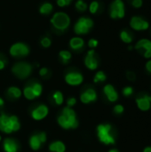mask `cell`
I'll return each instance as SVG.
<instances>
[{"label": "cell", "instance_id": "obj_1", "mask_svg": "<svg viewBox=\"0 0 151 152\" xmlns=\"http://www.w3.org/2000/svg\"><path fill=\"white\" fill-rule=\"evenodd\" d=\"M58 124L63 129H75L78 126L76 112L72 108L65 107L61 110V114L58 117Z\"/></svg>", "mask_w": 151, "mask_h": 152}, {"label": "cell", "instance_id": "obj_2", "mask_svg": "<svg viewBox=\"0 0 151 152\" xmlns=\"http://www.w3.org/2000/svg\"><path fill=\"white\" fill-rule=\"evenodd\" d=\"M20 123L16 116H8L4 113L0 115V131L4 134H12L19 131Z\"/></svg>", "mask_w": 151, "mask_h": 152}, {"label": "cell", "instance_id": "obj_3", "mask_svg": "<svg viewBox=\"0 0 151 152\" xmlns=\"http://www.w3.org/2000/svg\"><path fill=\"white\" fill-rule=\"evenodd\" d=\"M97 136L101 142L110 145L116 142L114 136L111 134V126L109 124H101L97 126Z\"/></svg>", "mask_w": 151, "mask_h": 152}, {"label": "cell", "instance_id": "obj_4", "mask_svg": "<svg viewBox=\"0 0 151 152\" xmlns=\"http://www.w3.org/2000/svg\"><path fill=\"white\" fill-rule=\"evenodd\" d=\"M51 23L58 30H65L70 24V19L65 12H59L53 14L51 19Z\"/></svg>", "mask_w": 151, "mask_h": 152}, {"label": "cell", "instance_id": "obj_5", "mask_svg": "<svg viewBox=\"0 0 151 152\" xmlns=\"http://www.w3.org/2000/svg\"><path fill=\"white\" fill-rule=\"evenodd\" d=\"M12 71L17 77L24 79L31 74L32 67L27 62H18L13 65V67L12 68Z\"/></svg>", "mask_w": 151, "mask_h": 152}, {"label": "cell", "instance_id": "obj_6", "mask_svg": "<svg viewBox=\"0 0 151 152\" xmlns=\"http://www.w3.org/2000/svg\"><path fill=\"white\" fill-rule=\"evenodd\" d=\"M93 21L92 19L88 17H81L75 24L74 30L75 33L77 35L86 34L93 28Z\"/></svg>", "mask_w": 151, "mask_h": 152}, {"label": "cell", "instance_id": "obj_7", "mask_svg": "<svg viewBox=\"0 0 151 152\" xmlns=\"http://www.w3.org/2000/svg\"><path fill=\"white\" fill-rule=\"evenodd\" d=\"M109 15L112 19H122L125 15V4L122 0H114L110 4Z\"/></svg>", "mask_w": 151, "mask_h": 152}, {"label": "cell", "instance_id": "obj_8", "mask_svg": "<svg viewBox=\"0 0 151 152\" xmlns=\"http://www.w3.org/2000/svg\"><path fill=\"white\" fill-rule=\"evenodd\" d=\"M29 53V49L27 45L23 43H16L10 48V54L12 57H25Z\"/></svg>", "mask_w": 151, "mask_h": 152}, {"label": "cell", "instance_id": "obj_9", "mask_svg": "<svg viewBox=\"0 0 151 152\" xmlns=\"http://www.w3.org/2000/svg\"><path fill=\"white\" fill-rule=\"evenodd\" d=\"M130 27L136 31H142L147 30L150 28V23L142 17L133 16L130 20Z\"/></svg>", "mask_w": 151, "mask_h": 152}, {"label": "cell", "instance_id": "obj_10", "mask_svg": "<svg viewBox=\"0 0 151 152\" xmlns=\"http://www.w3.org/2000/svg\"><path fill=\"white\" fill-rule=\"evenodd\" d=\"M48 113H49L48 107L44 104H40L31 111V118L36 121H40L45 118Z\"/></svg>", "mask_w": 151, "mask_h": 152}, {"label": "cell", "instance_id": "obj_11", "mask_svg": "<svg viewBox=\"0 0 151 152\" xmlns=\"http://www.w3.org/2000/svg\"><path fill=\"white\" fill-rule=\"evenodd\" d=\"M65 81L68 85L72 86H77L84 81V77L78 72H69L65 76Z\"/></svg>", "mask_w": 151, "mask_h": 152}, {"label": "cell", "instance_id": "obj_12", "mask_svg": "<svg viewBox=\"0 0 151 152\" xmlns=\"http://www.w3.org/2000/svg\"><path fill=\"white\" fill-rule=\"evenodd\" d=\"M97 100V94L94 89L88 88L85 92H83L80 95V101L84 104H89Z\"/></svg>", "mask_w": 151, "mask_h": 152}, {"label": "cell", "instance_id": "obj_13", "mask_svg": "<svg viewBox=\"0 0 151 152\" xmlns=\"http://www.w3.org/2000/svg\"><path fill=\"white\" fill-rule=\"evenodd\" d=\"M85 65L87 69L91 70H94L98 68V61L94 56V50L92 49L88 51L85 58Z\"/></svg>", "mask_w": 151, "mask_h": 152}, {"label": "cell", "instance_id": "obj_14", "mask_svg": "<svg viewBox=\"0 0 151 152\" xmlns=\"http://www.w3.org/2000/svg\"><path fill=\"white\" fill-rule=\"evenodd\" d=\"M136 103L140 110H142L143 111H147L150 109L151 107V96L146 94V95H143L142 97L137 98Z\"/></svg>", "mask_w": 151, "mask_h": 152}, {"label": "cell", "instance_id": "obj_15", "mask_svg": "<svg viewBox=\"0 0 151 152\" xmlns=\"http://www.w3.org/2000/svg\"><path fill=\"white\" fill-rule=\"evenodd\" d=\"M3 149L4 152H18L19 145L12 138H5L3 142Z\"/></svg>", "mask_w": 151, "mask_h": 152}, {"label": "cell", "instance_id": "obj_16", "mask_svg": "<svg viewBox=\"0 0 151 152\" xmlns=\"http://www.w3.org/2000/svg\"><path fill=\"white\" fill-rule=\"evenodd\" d=\"M103 92L108 98V100L111 102H115L118 99V94L115 90L114 86L111 85H106L103 88Z\"/></svg>", "mask_w": 151, "mask_h": 152}, {"label": "cell", "instance_id": "obj_17", "mask_svg": "<svg viewBox=\"0 0 151 152\" xmlns=\"http://www.w3.org/2000/svg\"><path fill=\"white\" fill-rule=\"evenodd\" d=\"M135 49L138 51L144 50V52L151 50V41L147 38H142V39L139 40L135 45Z\"/></svg>", "mask_w": 151, "mask_h": 152}, {"label": "cell", "instance_id": "obj_18", "mask_svg": "<svg viewBox=\"0 0 151 152\" xmlns=\"http://www.w3.org/2000/svg\"><path fill=\"white\" fill-rule=\"evenodd\" d=\"M49 151L51 152H65L66 146L61 141H55L49 145Z\"/></svg>", "mask_w": 151, "mask_h": 152}, {"label": "cell", "instance_id": "obj_19", "mask_svg": "<svg viewBox=\"0 0 151 152\" xmlns=\"http://www.w3.org/2000/svg\"><path fill=\"white\" fill-rule=\"evenodd\" d=\"M84 45H85V42L81 37H76L71 38L69 41V46L73 50H79L84 46Z\"/></svg>", "mask_w": 151, "mask_h": 152}, {"label": "cell", "instance_id": "obj_20", "mask_svg": "<svg viewBox=\"0 0 151 152\" xmlns=\"http://www.w3.org/2000/svg\"><path fill=\"white\" fill-rule=\"evenodd\" d=\"M29 146L33 151H38L41 148L42 142H40L36 134L31 135V137L29 138Z\"/></svg>", "mask_w": 151, "mask_h": 152}, {"label": "cell", "instance_id": "obj_21", "mask_svg": "<svg viewBox=\"0 0 151 152\" xmlns=\"http://www.w3.org/2000/svg\"><path fill=\"white\" fill-rule=\"evenodd\" d=\"M21 90L16 86H11L8 88V94L13 99H19L21 96Z\"/></svg>", "mask_w": 151, "mask_h": 152}, {"label": "cell", "instance_id": "obj_22", "mask_svg": "<svg viewBox=\"0 0 151 152\" xmlns=\"http://www.w3.org/2000/svg\"><path fill=\"white\" fill-rule=\"evenodd\" d=\"M120 38H121V40L124 43H126V44H131L133 42V37L131 35V33L128 32L125 29H124V30L121 31V33H120Z\"/></svg>", "mask_w": 151, "mask_h": 152}, {"label": "cell", "instance_id": "obj_23", "mask_svg": "<svg viewBox=\"0 0 151 152\" xmlns=\"http://www.w3.org/2000/svg\"><path fill=\"white\" fill-rule=\"evenodd\" d=\"M23 95H24V97H25L27 100H29V101H32V100H34L35 98H36V95H35V94H34V92H33V89H32L31 86H26V87L23 89Z\"/></svg>", "mask_w": 151, "mask_h": 152}, {"label": "cell", "instance_id": "obj_24", "mask_svg": "<svg viewBox=\"0 0 151 152\" xmlns=\"http://www.w3.org/2000/svg\"><path fill=\"white\" fill-rule=\"evenodd\" d=\"M53 100L56 105H58V106L61 105L64 102V97H63V94H61V92H60V91L54 92L53 94Z\"/></svg>", "mask_w": 151, "mask_h": 152}, {"label": "cell", "instance_id": "obj_25", "mask_svg": "<svg viewBox=\"0 0 151 152\" xmlns=\"http://www.w3.org/2000/svg\"><path fill=\"white\" fill-rule=\"evenodd\" d=\"M52 11H53V4H50V3H44V4H43L40 6V8H39L40 13L45 14V15L49 14Z\"/></svg>", "mask_w": 151, "mask_h": 152}, {"label": "cell", "instance_id": "obj_26", "mask_svg": "<svg viewBox=\"0 0 151 152\" xmlns=\"http://www.w3.org/2000/svg\"><path fill=\"white\" fill-rule=\"evenodd\" d=\"M59 56H60L61 60L64 63H67V62L71 59V53H70V52L66 51V50L61 51L60 53H59Z\"/></svg>", "mask_w": 151, "mask_h": 152}, {"label": "cell", "instance_id": "obj_27", "mask_svg": "<svg viewBox=\"0 0 151 152\" xmlns=\"http://www.w3.org/2000/svg\"><path fill=\"white\" fill-rule=\"evenodd\" d=\"M31 87L33 89V92L36 95V97H39L41 94H42V92H43V87L42 86L39 84V83H33L31 85Z\"/></svg>", "mask_w": 151, "mask_h": 152}, {"label": "cell", "instance_id": "obj_28", "mask_svg": "<svg viewBox=\"0 0 151 152\" xmlns=\"http://www.w3.org/2000/svg\"><path fill=\"white\" fill-rule=\"evenodd\" d=\"M106 80V75L103 71H98L93 78L94 83H100V82H104Z\"/></svg>", "mask_w": 151, "mask_h": 152}, {"label": "cell", "instance_id": "obj_29", "mask_svg": "<svg viewBox=\"0 0 151 152\" xmlns=\"http://www.w3.org/2000/svg\"><path fill=\"white\" fill-rule=\"evenodd\" d=\"M76 8L79 12H85L87 9V4L83 0H78L76 3Z\"/></svg>", "mask_w": 151, "mask_h": 152}, {"label": "cell", "instance_id": "obj_30", "mask_svg": "<svg viewBox=\"0 0 151 152\" xmlns=\"http://www.w3.org/2000/svg\"><path fill=\"white\" fill-rule=\"evenodd\" d=\"M98 9H99V3L97 1L92 2L91 4H90V6H89V10H90L91 13H93H93H96L97 11H98Z\"/></svg>", "mask_w": 151, "mask_h": 152}, {"label": "cell", "instance_id": "obj_31", "mask_svg": "<svg viewBox=\"0 0 151 152\" xmlns=\"http://www.w3.org/2000/svg\"><path fill=\"white\" fill-rule=\"evenodd\" d=\"M40 44H41V45H42L43 47H44V48H47V47H49V46L51 45L52 42H51V39H50L49 37H43V38L41 39V41H40Z\"/></svg>", "mask_w": 151, "mask_h": 152}, {"label": "cell", "instance_id": "obj_32", "mask_svg": "<svg viewBox=\"0 0 151 152\" xmlns=\"http://www.w3.org/2000/svg\"><path fill=\"white\" fill-rule=\"evenodd\" d=\"M133 93V89L131 86H126L123 89V94L126 97H129L130 95H132Z\"/></svg>", "mask_w": 151, "mask_h": 152}, {"label": "cell", "instance_id": "obj_33", "mask_svg": "<svg viewBox=\"0 0 151 152\" xmlns=\"http://www.w3.org/2000/svg\"><path fill=\"white\" fill-rule=\"evenodd\" d=\"M36 134H37V136H38V138H39L40 142H42V144H43V143H44V142H46V140H47V136H46V134H45L44 132H40V133H37Z\"/></svg>", "mask_w": 151, "mask_h": 152}, {"label": "cell", "instance_id": "obj_34", "mask_svg": "<svg viewBox=\"0 0 151 152\" xmlns=\"http://www.w3.org/2000/svg\"><path fill=\"white\" fill-rule=\"evenodd\" d=\"M76 103H77V100H76V98H74V97H70L69 99H68V101H67V107H69V108H72V107H74L75 105H76Z\"/></svg>", "mask_w": 151, "mask_h": 152}, {"label": "cell", "instance_id": "obj_35", "mask_svg": "<svg viewBox=\"0 0 151 152\" xmlns=\"http://www.w3.org/2000/svg\"><path fill=\"white\" fill-rule=\"evenodd\" d=\"M114 112H115L116 114H117V115L123 113V112H124V107H123L122 105H120V104L116 105V106L114 107Z\"/></svg>", "mask_w": 151, "mask_h": 152}, {"label": "cell", "instance_id": "obj_36", "mask_svg": "<svg viewBox=\"0 0 151 152\" xmlns=\"http://www.w3.org/2000/svg\"><path fill=\"white\" fill-rule=\"evenodd\" d=\"M143 4V1L142 0H133L132 1V5L134 8H141Z\"/></svg>", "mask_w": 151, "mask_h": 152}, {"label": "cell", "instance_id": "obj_37", "mask_svg": "<svg viewBox=\"0 0 151 152\" xmlns=\"http://www.w3.org/2000/svg\"><path fill=\"white\" fill-rule=\"evenodd\" d=\"M126 77H127V79L130 80V81H134L135 78H136V75H135V73L133 72V71H127V72H126Z\"/></svg>", "mask_w": 151, "mask_h": 152}, {"label": "cell", "instance_id": "obj_38", "mask_svg": "<svg viewBox=\"0 0 151 152\" xmlns=\"http://www.w3.org/2000/svg\"><path fill=\"white\" fill-rule=\"evenodd\" d=\"M98 45V41L96 40V39H94V38H92V39H90L89 41H88V46L90 47V48H95L96 46Z\"/></svg>", "mask_w": 151, "mask_h": 152}, {"label": "cell", "instance_id": "obj_39", "mask_svg": "<svg viewBox=\"0 0 151 152\" xmlns=\"http://www.w3.org/2000/svg\"><path fill=\"white\" fill-rule=\"evenodd\" d=\"M70 4L69 0H57V4L61 7H64Z\"/></svg>", "mask_w": 151, "mask_h": 152}, {"label": "cell", "instance_id": "obj_40", "mask_svg": "<svg viewBox=\"0 0 151 152\" xmlns=\"http://www.w3.org/2000/svg\"><path fill=\"white\" fill-rule=\"evenodd\" d=\"M47 73H48V69H47V68H42V69H40V70H39V75H40L41 77L46 76Z\"/></svg>", "mask_w": 151, "mask_h": 152}, {"label": "cell", "instance_id": "obj_41", "mask_svg": "<svg viewBox=\"0 0 151 152\" xmlns=\"http://www.w3.org/2000/svg\"><path fill=\"white\" fill-rule=\"evenodd\" d=\"M143 56L146 59H151V50L143 52Z\"/></svg>", "mask_w": 151, "mask_h": 152}, {"label": "cell", "instance_id": "obj_42", "mask_svg": "<svg viewBox=\"0 0 151 152\" xmlns=\"http://www.w3.org/2000/svg\"><path fill=\"white\" fill-rule=\"evenodd\" d=\"M146 69L151 73V60H150L147 63H146Z\"/></svg>", "mask_w": 151, "mask_h": 152}, {"label": "cell", "instance_id": "obj_43", "mask_svg": "<svg viewBox=\"0 0 151 152\" xmlns=\"http://www.w3.org/2000/svg\"><path fill=\"white\" fill-rule=\"evenodd\" d=\"M5 67V61L2 59H0V70L3 69Z\"/></svg>", "mask_w": 151, "mask_h": 152}, {"label": "cell", "instance_id": "obj_44", "mask_svg": "<svg viewBox=\"0 0 151 152\" xmlns=\"http://www.w3.org/2000/svg\"><path fill=\"white\" fill-rule=\"evenodd\" d=\"M143 152H151V147H147V148H145Z\"/></svg>", "mask_w": 151, "mask_h": 152}, {"label": "cell", "instance_id": "obj_45", "mask_svg": "<svg viewBox=\"0 0 151 152\" xmlns=\"http://www.w3.org/2000/svg\"><path fill=\"white\" fill-rule=\"evenodd\" d=\"M4 104V100L0 97V107H3Z\"/></svg>", "mask_w": 151, "mask_h": 152}, {"label": "cell", "instance_id": "obj_46", "mask_svg": "<svg viewBox=\"0 0 151 152\" xmlns=\"http://www.w3.org/2000/svg\"><path fill=\"white\" fill-rule=\"evenodd\" d=\"M109 152H119L117 150H116V149H112V150H110Z\"/></svg>", "mask_w": 151, "mask_h": 152}, {"label": "cell", "instance_id": "obj_47", "mask_svg": "<svg viewBox=\"0 0 151 152\" xmlns=\"http://www.w3.org/2000/svg\"><path fill=\"white\" fill-rule=\"evenodd\" d=\"M128 49H129V50H132V49H133V46H132V45H130V46L128 47Z\"/></svg>", "mask_w": 151, "mask_h": 152}, {"label": "cell", "instance_id": "obj_48", "mask_svg": "<svg viewBox=\"0 0 151 152\" xmlns=\"http://www.w3.org/2000/svg\"><path fill=\"white\" fill-rule=\"evenodd\" d=\"M1 138H2V137H1V135H0V142H1Z\"/></svg>", "mask_w": 151, "mask_h": 152}, {"label": "cell", "instance_id": "obj_49", "mask_svg": "<svg viewBox=\"0 0 151 152\" xmlns=\"http://www.w3.org/2000/svg\"><path fill=\"white\" fill-rule=\"evenodd\" d=\"M69 1H70V2H71V1H72V0H69Z\"/></svg>", "mask_w": 151, "mask_h": 152}]
</instances>
